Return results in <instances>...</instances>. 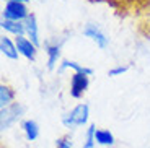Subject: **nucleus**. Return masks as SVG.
I'll return each mask as SVG.
<instances>
[{"label": "nucleus", "mask_w": 150, "mask_h": 148, "mask_svg": "<svg viewBox=\"0 0 150 148\" xmlns=\"http://www.w3.org/2000/svg\"><path fill=\"white\" fill-rule=\"evenodd\" d=\"M23 114H25V107L18 101H15L13 104H10L7 107H2L0 109V130L2 132L10 130L15 124H18L21 121Z\"/></svg>", "instance_id": "obj_2"}, {"label": "nucleus", "mask_w": 150, "mask_h": 148, "mask_svg": "<svg viewBox=\"0 0 150 148\" xmlns=\"http://www.w3.org/2000/svg\"><path fill=\"white\" fill-rule=\"evenodd\" d=\"M56 148H74V140L70 135H62L56 140Z\"/></svg>", "instance_id": "obj_17"}, {"label": "nucleus", "mask_w": 150, "mask_h": 148, "mask_svg": "<svg viewBox=\"0 0 150 148\" xmlns=\"http://www.w3.org/2000/svg\"><path fill=\"white\" fill-rule=\"evenodd\" d=\"M95 140H96V145L105 147V148H111L116 143L114 133L108 129H96V132H95Z\"/></svg>", "instance_id": "obj_13"}, {"label": "nucleus", "mask_w": 150, "mask_h": 148, "mask_svg": "<svg viewBox=\"0 0 150 148\" xmlns=\"http://www.w3.org/2000/svg\"><path fill=\"white\" fill-rule=\"evenodd\" d=\"M90 86V77L83 73H72L69 83V93L74 99H80Z\"/></svg>", "instance_id": "obj_5"}, {"label": "nucleus", "mask_w": 150, "mask_h": 148, "mask_svg": "<svg viewBox=\"0 0 150 148\" xmlns=\"http://www.w3.org/2000/svg\"><path fill=\"white\" fill-rule=\"evenodd\" d=\"M0 30L7 36H25V21H11V20H0Z\"/></svg>", "instance_id": "obj_10"}, {"label": "nucleus", "mask_w": 150, "mask_h": 148, "mask_svg": "<svg viewBox=\"0 0 150 148\" xmlns=\"http://www.w3.org/2000/svg\"><path fill=\"white\" fill-rule=\"evenodd\" d=\"M82 34L86 37V39H90L93 44H96V47L101 49V51L108 49L109 42H111V39L108 37V34H106L96 23H86V25L83 26V30H82Z\"/></svg>", "instance_id": "obj_4"}, {"label": "nucleus", "mask_w": 150, "mask_h": 148, "mask_svg": "<svg viewBox=\"0 0 150 148\" xmlns=\"http://www.w3.org/2000/svg\"><path fill=\"white\" fill-rule=\"evenodd\" d=\"M46 67L49 70H54L57 63H60V49H62V42L60 41H52L46 42Z\"/></svg>", "instance_id": "obj_7"}, {"label": "nucleus", "mask_w": 150, "mask_h": 148, "mask_svg": "<svg viewBox=\"0 0 150 148\" xmlns=\"http://www.w3.org/2000/svg\"><path fill=\"white\" fill-rule=\"evenodd\" d=\"M21 132L28 142H34L39 138L41 130H39V124L34 119H25V121H21Z\"/></svg>", "instance_id": "obj_12"}, {"label": "nucleus", "mask_w": 150, "mask_h": 148, "mask_svg": "<svg viewBox=\"0 0 150 148\" xmlns=\"http://www.w3.org/2000/svg\"><path fill=\"white\" fill-rule=\"evenodd\" d=\"M13 39L16 42V49H18L20 57H25L26 60L33 62L38 56V46L33 41H30L26 36H18V37H13Z\"/></svg>", "instance_id": "obj_6"}, {"label": "nucleus", "mask_w": 150, "mask_h": 148, "mask_svg": "<svg viewBox=\"0 0 150 148\" xmlns=\"http://www.w3.org/2000/svg\"><path fill=\"white\" fill-rule=\"evenodd\" d=\"M25 36L33 41L34 44L39 47L41 46V39H39V25H38V18L34 13H31L26 20H25Z\"/></svg>", "instance_id": "obj_9"}, {"label": "nucleus", "mask_w": 150, "mask_h": 148, "mask_svg": "<svg viewBox=\"0 0 150 148\" xmlns=\"http://www.w3.org/2000/svg\"><path fill=\"white\" fill-rule=\"evenodd\" d=\"M0 52H2L4 57H7L10 60H18V57H20L15 39H11L7 34H2L0 36Z\"/></svg>", "instance_id": "obj_8"}, {"label": "nucleus", "mask_w": 150, "mask_h": 148, "mask_svg": "<svg viewBox=\"0 0 150 148\" xmlns=\"http://www.w3.org/2000/svg\"><path fill=\"white\" fill-rule=\"evenodd\" d=\"M90 121V106L86 103H79L77 106H74L70 111L64 112L62 114V119L60 122L65 129H70V130H75V129H80V127H88Z\"/></svg>", "instance_id": "obj_1"}, {"label": "nucleus", "mask_w": 150, "mask_h": 148, "mask_svg": "<svg viewBox=\"0 0 150 148\" xmlns=\"http://www.w3.org/2000/svg\"><path fill=\"white\" fill-rule=\"evenodd\" d=\"M13 103H15V91H13L8 85L2 83V85H0V109L10 106V104H13Z\"/></svg>", "instance_id": "obj_14"}, {"label": "nucleus", "mask_w": 150, "mask_h": 148, "mask_svg": "<svg viewBox=\"0 0 150 148\" xmlns=\"http://www.w3.org/2000/svg\"><path fill=\"white\" fill-rule=\"evenodd\" d=\"M127 70H129V65H126V63H124V65L122 63H117V65H112L108 70V77H111V78L121 77V75H124Z\"/></svg>", "instance_id": "obj_16"}, {"label": "nucleus", "mask_w": 150, "mask_h": 148, "mask_svg": "<svg viewBox=\"0 0 150 148\" xmlns=\"http://www.w3.org/2000/svg\"><path fill=\"white\" fill-rule=\"evenodd\" d=\"M59 70L60 72L72 70L74 73H83V75H88V77H91V75H93V68L83 65V63H80V62L70 60V59H64V60H62V62L59 63Z\"/></svg>", "instance_id": "obj_11"}, {"label": "nucleus", "mask_w": 150, "mask_h": 148, "mask_svg": "<svg viewBox=\"0 0 150 148\" xmlns=\"http://www.w3.org/2000/svg\"><path fill=\"white\" fill-rule=\"evenodd\" d=\"M31 15L28 4L25 2H5L2 7V18L11 21H25Z\"/></svg>", "instance_id": "obj_3"}, {"label": "nucleus", "mask_w": 150, "mask_h": 148, "mask_svg": "<svg viewBox=\"0 0 150 148\" xmlns=\"http://www.w3.org/2000/svg\"><path fill=\"white\" fill-rule=\"evenodd\" d=\"M98 127L95 124H90L85 130V140L82 143V148H95L96 147V140H95V132Z\"/></svg>", "instance_id": "obj_15"}, {"label": "nucleus", "mask_w": 150, "mask_h": 148, "mask_svg": "<svg viewBox=\"0 0 150 148\" xmlns=\"http://www.w3.org/2000/svg\"><path fill=\"white\" fill-rule=\"evenodd\" d=\"M5 2H25V4H28L30 0H4V4H5Z\"/></svg>", "instance_id": "obj_18"}]
</instances>
